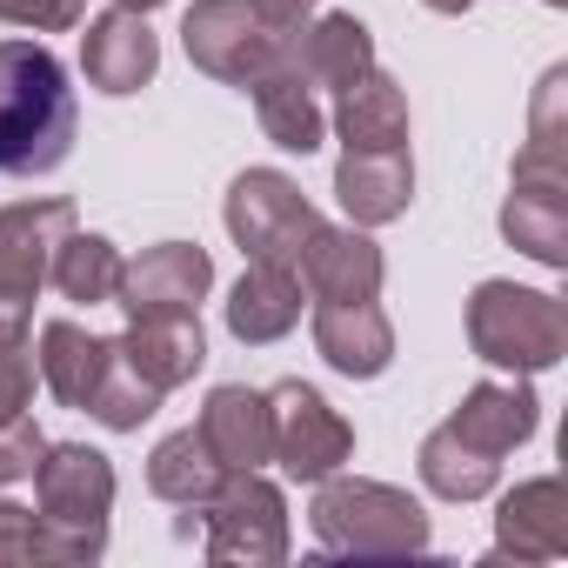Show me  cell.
<instances>
[{
	"instance_id": "6da1fadb",
	"label": "cell",
	"mask_w": 568,
	"mask_h": 568,
	"mask_svg": "<svg viewBox=\"0 0 568 568\" xmlns=\"http://www.w3.org/2000/svg\"><path fill=\"white\" fill-rule=\"evenodd\" d=\"M535 422H541V402H535V388H521V382H475L468 395H462V408L422 442V481H428V495H442V501H475V495H488L495 488V475H501V455H515L528 435H535Z\"/></svg>"
},
{
	"instance_id": "7a4b0ae2",
	"label": "cell",
	"mask_w": 568,
	"mask_h": 568,
	"mask_svg": "<svg viewBox=\"0 0 568 568\" xmlns=\"http://www.w3.org/2000/svg\"><path fill=\"white\" fill-rule=\"evenodd\" d=\"M74 88L41 41H0V174H54L74 154Z\"/></svg>"
},
{
	"instance_id": "3957f363",
	"label": "cell",
	"mask_w": 568,
	"mask_h": 568,
	"mask_svg": "<svg viewBox=\"0 0 568 568\" xmlns=\"http://www.w3.org/2000/svg\"><path fill=\"white\" fill-rule=\"evenodd\" d=\"M41 501V561H101L108 515H114V462L88 442H48L34 462Z\"/></svg>"
},
{
	"instance_id": "277c9868",
	"label": "cell",
	"mask_w": 568,
	"mask_h": 568,
	"mask_svg": "<svg viewBox=\"0 0 568 568\" xmlns=\"http://www.w3.org/2000/svg\"><path fill=\"white\" fill-rule=\"evenodd\" d=\"M315 541L335 548V555H415L428 548V508L408 495V488H388V481H362V475H322L315 481Z\"/></svg>"
},
{
	"instance_id": "5b68a950",
	"label": "cell",
	"mask_w": 568,
	"mask_h": 568,
	"mask_svg": "<svg viewBox=\"0 0 568 568\" xmlns=\"http://www.w3.org/2000/svg\"><path fill=\"white\" fill-rule=\"evenodd\" d=\"M468 348L488 368L508 375H541L568 355V308L541 288H515V281H481L468 295Z\"/></svg>"
},
{
	"instance_id": "8992f818",
	"label": "cell",
	"mask_w": 568,
	"mask_h": 568,
	"mask_svg": "<svg viewBox=\"0 0 568 568\" xmlns=\"http://www.w3.org/2000/svg\"><path fill=\"white\" fill-rule=\"evenodd\" d=\"M74 234V201H14L0 207V342H28L34 295L48 288L54 247Z\"/></svg>"
},
{
	"instance_id": "52a82bcc",
	"label": "cell",
	"mask_w": 568,
	"mask_h": 568,
	"mask_svg": "<svg viewBox=\"0 0 568 568\" xmlns=\"http://www.w3.org/2000/svg\"><path fill=\"white\" fill-rule=\"evenodd\" d=\"M194 515L207 521V541H201L207 561L274 568L281 555H288V501H281L274 481H261V468L221 475V488L207 501H194Z\"/></svg>"
},
{
	"instance_id": "ba28073f",
	"label": "cell",
	"mask_w": 568,
	"mask_h": 568,
	"mask_svg": "<svg viewBox=\"0 0 568 568\" xmlns=\"http://www.w3.org/2000/svg\"><path fill=\"white\" fill-rule=\"evenodd\" d=\"M315 227H322V214L308 207V194H302L288 174H274V168L234 174V187H227V234L241 241L247 261H281V267H295Z\"/></svg>"
},
{
	"instance_id": "9c48e42d",
	"label": "cell",
	"mask_w": 568,
	"mask_h": 568,
	"mask_svg": "<svg viewBox=\"0 0 568 568\" xmlns=\"http://www.w3.org/2000/svg\"><path fill=\"white\" fill-rule=\"evenodd\" d=\"M267 422H274V462L295 481H322L355 455V428L308 382H274L267 388Z\"/></svg>"
},
{
	"instance_id": "30bf717a",
	"label": "cell",
	"mask_w": 568,
	"mask_h": 568,
	"mask_svg": "<svg viewBox=\"0 0 568 568\" xmlns=\"http://www.w3.org/2000/svg\"><path fill=\"white\" fill-rule=\"evenodd\" d=\"M181 48H187V61L201 74H214L227 88H247L274 61L281 34L247 8V0H194L187 21H181Z\"/></svg>"
},
{
	"instance_id": "8fae6325",
	"label": "cell",
	"mask_w": 568,
	"mask_h": 568,
	"mask_svg": "<svg viewBox=\"0 0 568 568\" xmlns=\"http://www.w3.org/2000/svg\"><path fill=\"white\" fill-rule=\"evenodd\" d=\"M207 288H214L207 247H194V241H161V247H148L141 261H121L114 308H128V322H134V315H168V308H201Z\"/></svg>"
},
{
	"instance_id": "7c38bea8",
	"label": "cell",
	"mask_w": 568,
	"mask_h": 568,
	"mask_svg": "<svg viewBox=\"0 0 568 568\" xmlns=\"http://www.w3.org/2000/svg\"><path fill=\"white\" fill-rule=\"evenodd\" d=\"M501 234L541 267H568V168H515V187L501 201Z\"/></svg>"
},
{
	"instance_id": "4fadbf2b",
	"label": "cell",
	"mask_w": 568,
	"mask_h": 568,
	"mask_svg": "<svg viewBox=\"0 0 568 568\" xmlns=\"http://www.w3.org/2000/svg\"><path fill=\"white\" fill-rule=\"evenodd\" d=\"M161 68V41L148 28V14L134 8H108L88 21L81 34V74L101 88V94H141Z\"/></svg>"
},
{
	"instance_id": "5bb4252c",
	"label": "cell",
	"mask_w": 568,
	"mask_h": 568,
	"mask_svg": "<svg viewBox=\"0 0 568 568\" xmlns=\"http://www.w3.org/2000/svg\"><path fill=\"white\" fill-rule=\"evenodd\" d=\"M295 267H302V288L315 302H375L382 295V274H388L382 247L362 227H328V221L308 234V247H302Z\"/></svg>"
},
{
	"instance_id": "9a60e30c",
	"label": "cell",
	"mask_w": 568,
	"mask_h": 568,
	"mask_svg": "<svg viewBox=\"0 0 568 568\" xmlns=\"http://www.w3.org/2000/svg\"><path fill=\"white\" fill-rule=\"evenodd\" d=\"M121 355H128V368L148 382V388H181V382H194L201 375V362H207V335H201V315L194 308H168V315H134L128 322V335L114 342Z\"/></svg>"
},
{
	"instance_id": "2e32d148",
	"label": "cell",
	"mask_w": 568,
	"mask_h": 568,
	"mask_svg": "<svg viewBox=\"0 0 568 568\" xmlns=\"http://www.w3.org/2000/svg\"><path fill=\"white\" fill-rule=\"evenodd\" d=\"M247 94H254V114H261V128H267V141H274V148H288V154H315V148H322L328 114H322V101H315L308 74L295 68L288 41H281V48H274V61L247 81Z\"/></svg>"
},
{
	"instance_id": "e0dca14e",
	"label": "cell",
	"mask_w": 568,
	"mask_h": 568,
	"mask_svg": "<svg viewBox=\"0 0 568 568\" xmlns=\"http://www.w3.org/2000/svg\"><path fill=\"white\" fill-rule=\"evenodd\" d=\"M555 561L568 555V495L555 475H535L521 481L515 495H501V515H495V561Z\"/></svg>"
},
{
	"instance_id": "ac0fdd59",
	"label": "cell",
	"mask_w": 568,
	"mask_h": 568,
	"mask_svg": "<svg viewBox=\"0 0 568 568\" xmlns=\"http://www.w3.org/2000/svg\"><path fill=\"white\" fill-rule=\"evenodd\" d=\"M315 348L335 375L348 382H375L395 362V328L375 302H322L315 308Z\"/></svg>"
},
{
	"instance_id": "d6986e66",
	"label": "cell",
	"mask_w": 568,
	"mask_h": 568,
	"mask_svg": "<svg viewBox=\"0 0 568 568\" xmlns=\"http://www.w3.org/2000/svg\"><path fill=\"white\" fill-rule=\"evenodd\" d=\"M302 322V267H281V261H247V274L234 281L227 295V328L247 348H267Z\"/></svg>"
},
{
	"instance_id": "ffe728a7",
	"label": "cell",
	"mask_w": 568,
	"mask_h": 568,
	"mask_svg": "<svg viewBox=\"0 0 568 568\" xmlns=\"http://www.w3.org/2000/svg\"><path fill=\"white\" fill-rule=\"evenodd\" d=\"M194 428H201L207 455H214L227 475H247V468H267V462H274L267 395H254V388H214Z\"/></svg>"
},
{
	"instance_id": "44dd1931",
	"label": "cell",
	"mask_w": 568,
	"mask_h": 568,
	"mask_svg": "<svg viewBox=\"0 0 568 568\" xmlns=\"http://www.w3.org/2000/svg\"><path fill=\"white\" fill-rule=\"evenodd\" d=\"M281 41H288V54H295V68L308 74L315 94H342V88H355V81L375 68V41H368V28H362L355 14L302 21L295 34H281Z\"/></svg>"
},
{
	"instance_id": "7402d4cb",
	"label": "cell",
	"mask_w": 568,
	"mask_h": 568,
	"mask_svg": "<svg viewBox=\"0 0 568 568\" xmlns=\"http://www.w3.org/2000/svg\"><path fill=\"white\" fill-rule=\"evenodd\" d=\"M335 201L355 227H382V221H402L408 201H415V161L408 148H388V154H342L335 168Z\"/></svg>"
},
{
	"instance_id": "603a6c76",
	"label": "cell",
	"mask_w": 568,
	"mask_h": 568,
	"mask_svg": "<svg viewBox=\"0 0 568 568\" xmlns=\"http://www.w3.org/2000/svg\"><path fill=\"white\" fill-rule=\"evenodd\" d=\"M335 134L348 154H388V148H408V94L368 68L355 88H342V108H335Z\"/></svg>"
},
{
	"instance_id": "cb8c5ba5",
	"label": "cell",
	"mask_w": 568,
	"mask_h": 568,
	"mask_svg": "<svg viewBox=\"0 0 568 568\" xmlns=\"http://www.w3.org/2000/svg\"><path fill=\"white\" fill-rule=\"evenodd\" d=\"M108 362H114V342L88 335L81 322H48L41 328V382L54 388V402L88 408L101 375H108Z\"/></svg>"
},
{
	"instance_id": "d4e9b609",
	"label": "cell",
	"mask_w": 568,
	"mask_h": 568,
	"mask_svg": "<svg viewBox=\"0 0 568 568\" xmlns=\"http://www.w3.org/2000/svg\"><path fill=\"white\" fill-rule=\"evenodd\" d=\"M221 462L207 455V442H201V428H181V435H168L154 455H148V488L161 495V501H174V508H194V501H207L214 488H221Z\"/></svg>"
},
{
	"instance_id": "484cf974",
	"label": "cell",
	"mask_w": 568,
	"mask_h": 568,
	"mask_svg": "<svg viewBox=\"0 0 568 568\" xmlns=\"http://www.w3.org/2000/svg\"><path fill=\"white\" fill-rule=\"evenodd\" d=\"M48 281L68 295V302H81V308H101V302H114V281H121V247L108 241V234H68L61 247H54V267H48Z\"/></svg>"
},
{
	"instance_id": "4316f807",
	"label": "cell",
	"mask_w": 568,
	"mask_h": 568,
	"mask_svg": "<svg viewBox=\"0 0 568 568\" xmlns=\"http://www.w3.org/2000/svg\"><path fill=\"white\" fill-rule=\"evenodd\" d=\"M161 408V388H148L134 368H128V355L114 348V362H108V375H101V388H94V402L81 408V415H94L101 428H114V435H128V428H141L148 415Z\"/></svg>"
},
{
	"instance_id": "83f0119b",
	"label": "cell",
	"mask_w": 568,
	"mask_h": 568,
	"mask_svg": "<svg viewBox=\"0 0 568 568\" xmlns=\"http://www.w3.org/2000/svg\"><path fill=\"white\" fill-rule=\"evenodd\" d=\"M41 455H48V435L34 428V415L0 422V488H8V481H28Z\"/></svg>"
},
{
	"instance_id": "f1b7e54d",
	"label": "cell",
	"mask_w": 568,
	"mask_h": 568,
	"mask_svg": "<svg viewBox=\"0 0 568 568\" xmlns=\"http://www.w3.org/2000/svg\"><path fill=\"white\" fill-rule=\"evenodd\" d=\"M81 14H88V0H0V21L34 28V34H68L81 28Z\"/></svg>"
},
{
	"instance_id": "f546056e",
	"label": "cell",
	"mask_w": 568,
	"mask_h": 568,
	"mask_svg": "<svg viewBox=\"0 0 568 568\" xmlns=\"http://www.w3.org/2000/svg\"><path fill=\"white\" fill-rule=\"evenodd\" d=\"M28 402H34V355L28 342H0V422L28 415Z\"/></svg>"
},
{
	"instance_id": "4dcf8cb0",
	"label": "cell",
	"mask_w": 568,
	"mask_h": 568,
	"mask_svg": "<svg viewBox=\"0 0 568 568\" xmlns=\"http://www.w3.org/2000/svg\"><path fill=\"white\" fill-rule=\"evenodd\" d=\"M14 561H41V515L0 501V568H14Z\"/></svg>"
},
{
	"instance_id": "1f68e13d",
	"label": "cell",
	"mask_w": 568,
	"mask_h": 568,
	"mask_svg": "<svg viewBox=\"0 0 568 568\" xmlns=\"http://www.w3.org/2000/svg\"><path fill=\"white\" fill-rule=\"evenodd\" d=\"M247 8H254V14H261L274 34H295V28H302L315 8H322V0H247Z\"/></svg>"
},
{
	"instance_id": "d6a6232c",
	"label": "cell",
	"mask_w": 568,
	"mask_h": 568,
	"mask_svg": "<svg viewBox=\"0 0 568 568\" xmlns=\"http://www.w3.org/2000/svg\"><path fill=\"white\" fill-rule=\"evenodd\" d=\"M422 8H435V14H468L475 0H422Z\"/></svg>"
},
{
	"instance_id": "836d02e7",
	"label": "cell",
	"mask_w": 568,
	"mask_h": 568,
	"mask_svg": "<svg viewBox=\"0 0 568 568\" xmlns=\"http://www.w3.org/2000/svg\"><path fill=\"white\" fill-rule=\"evenodd\" d=\"M114 8H134V14H148V8H161V0H114Z\"/></svg>"
},
{
	"instance_id": "e575fe53",
	"label": "cell",
	"mask_w": 568,
	"mask_h": 568,
	"mask_svg": "<svg viewBox=\"0 0 568 568\" xmlns=\"http://www.w3.org/2000/svg\"><path fill=\"white\" fill-rule=\"evenodd\" d=\"M541 8H561V0H541Z\"/></svg>"
}]
</instances>
